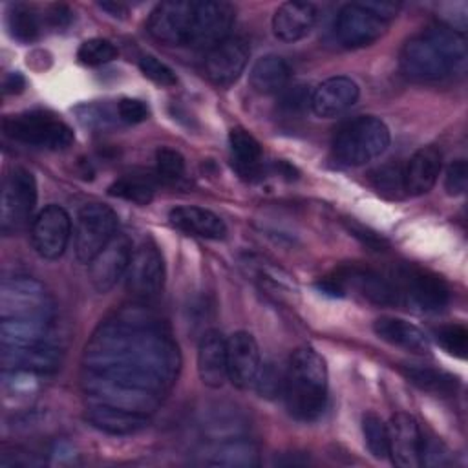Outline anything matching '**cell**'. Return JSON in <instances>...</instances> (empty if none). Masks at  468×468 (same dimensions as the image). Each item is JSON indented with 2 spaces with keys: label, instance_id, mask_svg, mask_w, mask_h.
Masks as SVG:
<instances>
[{
  "label": "cell",
  "instance_id": "obj_1",
  "mask_svg": "<svg viewBox=\"0 0 468 468\" xmlns=\"http://www.w3.org/2000/svg\"><path fill=\"white\" fill-rule=\"evenodd\" d=\"M86 367L93 402L144 411L177 377L179 353L159 325L124 314L93 335Z\"/></svg>",
  "mask_w": 468,
  "mask_h": 468
},
{
  "label": "cell",
  "instance_id": "obj_2",
  "mask_svg": "<svg viewBox=\"0 0 468 468\" xmlns=\"http://www.w3.org/2000/svg\"><path fill=\"white\" fill-rule=\"evenodd\" d=\"M466 38L448 26H433L406 40L400 49V69L411 80L431 82L464 69Z\"/></svg>",
  "mask_w": 468,
  "mask_h": 468
},
{
  "label": "cell",
  "instance_id": "obj_3",
  "mask_svg": "<svg viewBox=\"0 0 468 468\" xmlns=\"http://www.w3.org/2000/svg\"><path fill=\"white\" fill-rule=\"evenodd\" d=\"M283 399L291 417L302 422L316 420L327 406V366L311 346L298 347L283 373Z\"/></svg>",
  "mask_w": 468,
  "mask_h": 468
},
{
  "label": "cell",
  "instance_id": "obj_4",
  "mask_svg": "<svg viewBox=\"0 0 468 468\" xmlns=\"http://www.w3.org/2000/svg\"><path fill=\"white\" fill-rule=\"evenodd\" d=\"M389 141V128L382 119L360 115L340 126L333 139V155L340 165L362 166L380 157Z\"/></svg>",
  "mask_w": 468,
  "mask_h": 468
},
{
  "label": "cell",
  "instance_id": "obj_5",
  "mask_svg": "<svg viewBox=\"0 0 468 468\" xmlns=\"http://www.w3.org/2000/svg\"><path fill=\"white\" fill-rule=\"evenodd\" d=\"M389 278L397 287L400 307L419 313H439L450 303L452 291L448 283L430 269L402 263L391 271Z\"/></svg>",
  "mask_w": 468,
  "mask_h": 468
},
{
  "label": "cell",
  "instance_id": "obj_6",
  "mask_svg": "<svg viewBox=\"0 0 468 468\" xmlns=\"http://www.w3.org/2000/svg\"><path fill=\"white\" fill-rule=\"evenodd\" d=\"M2 130L13 141L48 150H64L75 139L73 130L64 121L44 110L7 115L2 121Z\"/></svg>",
  "mask_w": 468,
  "mask_h": 468
},
{
  "label": "cell",
  "instance_id": "obj_7",
  "mask_svg": "<svg viewBox=\"0 0 468 468\" xmlns=\"http://www.w3.org/2000/svg\"><path fill=\"white\" fill-rule=\"evenodd\" d=\"M37 197V181L29 170L15 166L5 174L0 194V229L5 236L22 230L29 223Z\"/></svg>",
  "mask_w": 468,
  "mask_h": 468
},
{
  "label": "cell",
  "instance_id": "obj_8",
  "mask_svg": "<svg viewBox=\"0 0 468 468\" xmlns=\"http://www.w3.org/2000/svg\"><path fill=\"white\" fill-rule=\"evenodd\" d=\"M0 311L2 318L53 320L55 302L40 282L27 276H15L2 282Z\"/></svg>",
  "mask_w": 468,
  "mask_h": 468
},
{
  "label": "cell",
  "instance_id": "obj_9",
  "mask_svg": "<svg viewBox=\"0 0 468 468\" xmlns=\"http://www.w3.org/2000/svg\"><path fill=\"white\" fill-rule=\"evenodd\" d=\"M119 218L108 205L88 203L77 212L73 227L75 256L90 263L117 234Z\"/></svg>",
  "mask_w": 468,
  "mask_h": 468
},
{
  "label": "cell",
  "instance_id": "obj_10",
  "mask_svg": "<svg viewBox=\"0 0 468 468\" xmlns=\"http://www.w3.org/2000/svg\"><path fill=\"white\" fill-rule=\"evenodd\" d=\"M389 27V22L373 13L364 2H351L340 7L335 20V35L344 48L356 49L377 42Z\"/></svg>",
  "mask_w": 468,
  "mask_h": 468
},
{
  "label": "cell",
  "instance_id": "obj_11",
  "mask_svg": "<svg viewBox=\"0 0 468 468\" xmlns=\"http://www.w3.org/2000/svg\"><path fill=\"white\" fill-rule=\"evenodd\" d=\"M165 260L154 241H143L133 249L126 278V289L139 300H152L163 292L165 287Z\"/></svg>",
  "mask_w": 468,
  "mask_h": 468
},
{
  "label": "cell",
  "instance_id": "obj_12",
  "mask_svg": "<svg viewBox=\"0 0 468 468\" xmlns=\"http://www.w3.org/2000/svg\"><path fill=\"white\" fill-rule=\"evenodd\" d=\"M31 245L44 260H57L71 239V218L58 205L44 207L31 221Z\"/></svg>",
  "mask_w": 468,
  "mask_h": 468
},
{
  "label": "cell",
  "instance_id": "obj_13",
  "mask_svg": "<svg viewBox=\"0 0 468 468\" xmlns=\"http://www.w3.org/2000/svg\"><path fill=\"white\" fill-rule=\"evenodd\" d=\"M236 18L232 4L223 0H201L194 2V18L188 46L192 48H214L229 37Z\"/></svg>",
  "mask_w": 468,
  "mask_h": 468
},
{
  "label": "cell",
  "instance_id": "obj_14",
  "mask_svg": "<svg viewBox=\"0 0 468 468\" xmlns=\"http://www.w3.org/2000/svg\"><path fill=\"white\" fill-rule=\"evenodd\" d=\"M194 18V2L166 0L157 4L146 22L148 33L168 46H188Z\"/></svg>",
  "mask_w": 468,
  "mask_h": 468
},
{
  "label": "cell",
  "instance_id": "obj_15",
  "mask_svg": "<svg viewBox=\"0 0 468 468\" xmlns=\"http://www.w3.org/2000/svg\"><path fill=\"white\" fill-rule=\"evenodd\" d=\"M133 254L132 239L126 234H115V238L88 263V278L97 292H108L113 285L124 278Z\"/></svg>",
  "mask_w": 468,
  "mask_h": 468
},
{
  "label": "cell",
  "instance_id": "obj_16",
  "mask_svg": "<svg viewBox=\"0 0 468 468\" xmlns=\"http://www.w3.org/2000/svg\"><path fill=\"white\" fill-rule=\"evenodd\" d=\"M388 437H389L388 457H391L393 464L400 468L422 466L426 437L413 415L410 413L393 415L388 424Z\"/></svg>",
  "mask_w": 468,
  "mask_h": 468
},
{
  "label": "cell",
  "instance_id": "obj_17",
  "mask_svg": "<svg viewBox=\"0 0 468 468\" xmlns=\"http://www.w3.org/2000/svg\"><path fill=\"white\" fill-rule=\"evenodd\" d=\"M250 57L249 42L241 37H227L207 51L205 73L218 86H230L239 79Z\"/></svg>",
  "mask_w": 468,
  "mask_h": 468
},
{
  "label": "cell",
  "instance_id": "obj_18",
  "mask_svg": "<svg viewBox=\"0 0 468 468\" xmlns=\"http://www.w3.org/2000/svg\"><path fill=\"white\" fill-rule=\"evenodd\" d=\"M261 367L260 347L254 336L247 331H236L227 338V375L229 380L247 389L254 386L258 371Z\"/></svg>",
  "mask_w": 468,
  "mask_h": 468
},
{
  "label": "cell",
  "instance_id": "obj_19",
  "mask_svg": "<svg viewBox=\"0 0 468 468\" xmlns=\"http://www.w3.org/2000/svg\"><path fill=\"white\" fill-rule=\"evenodd\" d=\"M360 97L358 84L346 75L329 77L311 91V110L316 117L333 119L346 113Z\"/></svg>",
  "mask_w": 468,
  "mask_h": 468
},
{
  "label": "cell",
  "instance_id": "obj_20",
  "mask_svg": "<svg viewBox=\"0 0 468 468\" xmlns=\"http://www.w3.org/2000/svg\"><path fill=\"white\" fill-rule=\"evenodd\" d=\"M442 168V155L437 146L428 144L413 152L402 166L406 196H422L433 188Z\"/></svg>",
  "mask_w": 468,
  "mask_h": 468
},
{
  "label": "cell",
  "instance_id": "obj_21",
  "mask_svg": "<svg viewBox=\"0 0 468 468\" xmlns=\"http://www.w3.org/2000/svg\"><path fill=\"white\" fill-rule=\"evenodd\" d=\"M197 375L212 389L221 388L227 380V338L218 329L203 333L197 346Z\"/></svg>",
  "mask_w": 468,
  "mask_h": 468
},
{
  "label": "cell",
  "instance_id": "obj_22",
  "mask_svg": "<svg viewBox=\"0 0 468 468\" xmlns=\"http://www.w3.org/2000/svg\"><path fill=\"white\" fill-rule=\"evenodd\" d=\"M86 419L91 422V426L110 435H132L146 428L150 422L144 411L104 402H91L86 410Z\"/></svg>",
  "mask_w": 468,
  "mask_h": 468
},
{
  "label": "cell",
  "instance_id": "obj_23",
  "mask_svg": "<svg viewBox=\"0 0 468 468\" xmlns=\"http://www.w3.org/2000/svg\"><path fill=\"white\" fill-rule=\"evenodd\" d=\"M318 18V9L311 2L291 0L282 4L272 16V33L282 42H296L311 33Z\"/></svg>",
  "mask_w": 468,
  "mask_h": 468
},
{
  "label": "cell",
  "instance_id": "obj_24",
  "mask_svg": "<svg viewBox=\"0 0 468 468\" xmlns=\"http://www.w3.org/2000/svg\"><path fill=\"white\" fill-rule=\"evenodd\" d=\"M168 221L177 230L205 239H223L227 236L225 221L212 210L194 205L176 207L168 212Z\"/></svg>",
  "mask_w": 468,
  "mask_h": 468
},
{
  "label": "cell",
  "instance_id": "obj_25",
  "mask_svg": "<svg viewBox=\"0 0 468 468\" xmlns=\"http://www.w3.org/2000/svg\"><path fill=\"white\" fill-rule=\"evenodd\" d=\"M0 340H2V347L57 346L55 333H53V320L2 318Z\"/></svg>",
  "mask_w": 468,
  "mask_h": 468
},
{
  "label": "cell",
  "instance_id": "obj_26",
  "mask_svg": "<svg viewBox=\"0 0 468 468\" xmlns=\"http://www.w3.org/2000/svg\"><path fill=\"white\" fill-rule=\"evenodd\" d=\"M375 335L389 346L400 347L413 355H428L431 346L430 338L415 324L397 318V316H380L373 322Z\"/></svg>",
  "mask_w": 468,
  "mask_h": 468
},
{
  "label": "cell",
  "instance_id": "obj_27",
  "mask_svg": "<svg viewBox=\"0 0 468 468\" xmlns=\"http://www.w3.org/2000/svg\"><path fill=\"white\" fill-rule=\"evenodd\" d=\"M60 364V349L57 346L35 347H2V366L5 371L49 373Z\"/></svg>",
  "mask_w": 468,
  "mask_h": 468
},
{
  "label": "cell",
  "instance_id": "obj_28",
  "mask_svg": "<svg viewBox=\"0 0 468 468\" xmlns=\"http://www.w3.org/2000/svg\"><path fill=\"white\" fill-rule=\"evenodd\" d=\"M291 80V66L280 55H263L256 58L249 71L250 88L256 93L271 95L280 93Z\"/></svg>",
  "mask_w": 468,
  "mask_h": 468
},
{
  "label": "cell",
  "instance_id": "obj_29",
  "mask_svg": "<svg viewBox=\"0 0 468 468\" xmlns=\"http://www.w3.org/2000/svg\"><path fill=\"white\" fill-rule=\"evenodd\" d=\"M230 159L236 172L247 179L260 176L263 165V150L258 139L245 128H232L229 132Z\"/></svg>",
  "mask_w": 468,
  "mask_h": 468
},
{
  "label": "cell",
  "instance_id": "obj_30",
  "mask_svg": "<svg viewBox=\"0 0 468 468\" xmlns=\"http://www.w3.org/2000/svg\"><path fill=\"white\" fill-rule=\"evenodd\" d=\"M210 466L229 468H250L260 464L258 446L247 439H230L219 442L205 461Z\"/></svg>",
  "mask_w": 468,
  "mask_h": 468
},
{
  "label": "cell",
  "instance_id": "obj_31",
  "mask_svg": "<svg viewBox=\"0 0 468 468\" xmlns=\"http://www.w3.org/2000/svg\"><path fill=\"white\" fill-rule=\"evenodd\" d=\"M402 375L417 388L430 391V393H441L448 395L455 391L459 380L452 373H446L442 369L431 367V366H422V364H404L400 367Z\"/></svg>",
  "mask_w": 468,
  "mask_h": 468
},
{
  "label": "cell",
  "instance_id": "obj_32",
  "mask_svg": "<svg viewBox=\"0 0 468 468\" xmlns=\"http://www.w3.org/2000/svg\"><path fill=\"white\" fill-rule=\"evenodd\" d=\"M154 192H155L154 179L139 174L122 176L117 181H113L108 188L110 196L132 201L135 205H148L154 197Z\"/></svg>",
  "mask_w": 468,
  "mask_h": 468
},
{
  "label": "cell",
  "instance_id": "obj_33",
  "mask_svg": "<svg viewBox=\"0 0 468 468\" xmlns=\"http://www.w3.org/2000/svg\"><path fill=\"white\" fill-rule=\"evenodd\" d=\"M9 35L18 42H33L40 35V18L26 4H15L7 11Z\"/></svg>",
  "mask_w": 468,
  "mask_h": 468
},
{
  "label": "cell",
  "instance_id": "obj_34",
  "mask_svg": "<svg viewBox=\"0 0 468 468\" xmlns=\"http://www.w3.org/2000/svg\"><path fill=\"white\" fill-rule=\"evenodd\" d=\"M362 435L366 448L375 459H386L389 455V437L388 424L373 411L364 413L362 417Z\"/></svg>",
  "mask_w": 468,
  "mask_h": 468
},
{
  "label": "cell",
  "instance_id": "obj_35",
  "mask_svg": "<svg viewBox=\"0 0 468 468\" xmlns=\"http://www.w3.org/2000/svg\"><path fill=\"white\" fill-rule=\"evenodd\" d=\"M371 183L375 190L386 197L399 199L406 196L404 181H402V166L400 165H384L371 174Z\"/></svg>",
  "mask_w": 468,
  "mask_h": 468
},
{
  "label": "cell",
  "instance_id": "obj_36",
  "mask_svg": "<svg viewBox=\"0 0 468 468\" xmlns=\"http://www.w3.org/2000/svg\"><path fill=\"white\" fill-rule=\"evenodd\" d=\"M435 342L450 355L464 358L468 351V331L463 324H446L433 331Z\"/></svg>",
  "mask_w": 468,
  "mask_h": 468
},
{
  "label": "cell",
  "instance_id": "obj_37",
  "mask_svg": "<svg viewBox=\"0 0 468 468\" xmlns=\"http://www.w3.org/2000/svg\"><path fill=\"white\" fill-rule=\"evenodd\" d=\"M117 48L106 38H88L77 49V58L86 66H101L117 58Z\"/></svg>",
  "mask_w": 468,
  "mask_h": 468
},
{
  "label": "cell",
  "instance_id": "obj_38",
  "mask_svg": "<svg viewBox=\"0 0 468 468\" xmlns=\"http://www.w3.org/2000/svg\"><path fill=\"white\" fill-rule=\"evenodd\" d=\"M155 170L163 181H177L185 174V157L170 146H161L155 150Z\"/></svg>",
  "mask_w": 468,
  "mask_h": 468
},
{
  "label": "cell",
  "instance_id": "obj_39",
  "mask_svg": "<svg viewBox=\"0 0 468 468\" xmlns=\"http://www.w3.org/2000/svg\"><path fill=\"white\" fill-rule=\"evenodd\" d=\"M139 69L141 73L150 79L152 82L159 84V86H165V88H170V86H176L177 84V77H176V71L165 64L163 60H159L157 57L154 55H143L139 58Z\"/></svg>",
  "mask_w": 468,
  "mask_h": 468
},
{
  "label": "cell",
  "instance_id": "obj_40",
  "mask_svg": "<svg viewBox=\"0 0 468 468\" xmlns=\"http://www.w3.org/2000/svg\"><path fill=\"white\" fill-rule=\"evenodd\" d=\"M254 386L261 397H274L283 389V375L274 364H261Z\"/></svg>",
  "mask_w": 468,
  "mask_h": 468
},
{
  "label": "cell",
  "instance_id": "obj_41",
  "mask_svg": "<svg viewBox=\"0 0 468 468\" xmlns=\"http://www.w3.org/2000/svg\"><path fill=\"white\" fill-rule=\"evenodd\" d=\"M468 185V163L464 159H455L448 165L444 176V188L450 196L464 194Z\"/></svg>",
  "mask_w": 468,
  "mask_h": 468
},
{
  "label": "cell",
  "instance_id": "obj_42",
  "mask_svg": "<svg viewBox=\"0 0 468 468\" xmlns=\"http://www.w3.org/2000/svg\"><path fill=\"white\" fill-rule=\"evenodd\" d=\"M280 97V106L282 110H285L287 113H298L303 108L309 106L311 102V93L307 90V86L303 84H294V86H285Z\"/></svg>",
  "mask_w": 468,
  "mask_h": 468
},
{
  "label": "cell",
  "instance_id": "obj_43",
  "mask_svg": "<svg viewBox=\"0 0 468 468\" xmlns=\"http://www.w3.org/2000/svg\"><path fill=\"white\" fill-rule=\"evenodd\" d=\"M117 117L126 124H139L150 117V108L144 101L124 97L117 102Z\"/></svg>",
  "mask_w": 468,
  "mask_h": 468
},
{
  "label": "cell",
  "instance_id": "obj_44",
  "mask_svg": "<svg viewBox=\"0 0 468 468\" xmlns=\"http://www.w3.org/2000/svg\"><path fill=\"white\" fill-rule=\"evenodd\" d=\"M347 229L353 236H356L358 239H362V243H366L367 247H373V249H382V245H386L384 238L378 236L377 232L369 230L367 227L356 223V221H347Z\"/></svg>",
  "mask_w": 468,
  "mask_h": 468
},
{
  "label": "cell",
  "instance_id": "obj_45",
  "mask_svg": "<svg viewBox=\"0 0 468 468\" xmlns=\"http://www.w3.org/2000/svg\"><path fill=\"white\" fill-rule=\"evenodd\" d=\"M46 18L53 27H64L71 20V11L66 5H53L51 11L46 15Z\"/></svg>",
  "mask_w": 468,
  "mask_h": 468
},
{
  "label": "cell",
  "instance_id": "obj_46",
  "mask_svg": "<svg viewBox=\"0 0 468 468\" xmlns=\"http://www.w3.org/2000/svg\"><path fill=\"white\" fill-rule=\"evenodd\" d=\"M4 93L9 95V93H20L24 88H26V79L22 73L18 71H13V73H7L5 79H4Z\"/></svg>",
  "mask_w": 468,
  "mask_h": 468
},
{
  "label": "cell",
  "instance_id": "obj_47",
  "mask_svg": "<svg viewBox=\"0 0 468 468\" xmlns=\"http://www.w3.org/2000/svg\"><path fill=\"white\" fill-rule=\"evenodd\" d=\"M99 7L108 11L115 18H124L126 16V7L119 2H102V4H99Z\"/></svg>",
  "mask_w": 468,
  "mask_h": 468
}]
</instances>
